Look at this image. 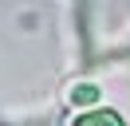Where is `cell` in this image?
Returning a JSON list of instances; mask_svg holds the SVG:
<instances>
[{"label":"cell","mask_w":130,"mask_h":126,"mask_svg":"<svg viewBox=\"0 0 130 126\" xmlns=\"http://www.w3.org/2000/svg\"><path fill=\"white\" fill-rule=\"evenodd\" d=\"M71 99L79 102V106H91V102L99 99V91H95V87H91V83H83V87H75V94H71Z\"/></svg>","instance_id":"obj_2"},{"label":"cell","mask_w":130,"mask_h":126,"mask_svg":"<svg viewBox=\"0 0 130 126\" xmlns=\"http://www.w3.org/2000/svg\"><path fill=\"white\" fill-rule=\"evenodd\" d=\"M75 126H122V118L114 110H87V114L75 118Z\"/></svg>","instance_id":"obj_1"}]
</instances>
